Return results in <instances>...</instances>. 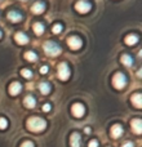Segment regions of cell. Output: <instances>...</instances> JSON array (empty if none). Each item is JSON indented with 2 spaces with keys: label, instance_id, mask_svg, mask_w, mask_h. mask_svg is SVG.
<instances>
[{
  "label": "cell",
  "instance_id": "obj_1",
  "mask_svg": "<svg viewBox=\"0 0 142 147\" xmlns=\"http://www.w3.org/2000/svg\"><path fill=\"white\" fill-rule=\"evenodd\" d=\"M27 127L30 130H32V132H43L44 129H45L47 127V123L44 119H41V117H36V116H32L28 119L27 121Z\"/></svg>",
  "mask_w": 142,
  "mask_h": 147
},
{
  "label": "cell",
  "instance_id": "obj_2",
  "mask_svg": "<svg viewBox=\"0 0 142 147\" xmlns=\"http://www.w3.org/2000/svg\"><path fill=\"white\" fill-rule=\"evenodd\" d=\"M43 48H44L45 54H48V56H51V57H56L61 53V48H60L56 43H53V41H47Z\"/></svg>",
  "mask_w": 142,
  "mask_h": 147
},
{
  "label": "cell",
  "instance_id": "obj_3",
  "mask_svg": "<svg viewBox=\"0 0 142 147\" xmlns=\"http://www.w3.org/2000/svg\"><path fill=\"white\" fill-rule=\"evenodd\" d=\"M112 84H114V86L116 89H123L125 85H127V79H125L124 74L122 72H118L114 75V78H112Z\"/></svg>",
  "mask_w": 142,
  "mask_h": 147
},
{
  "label": "cell",
  "instance_id": "obj_4",
  "mask_svg": "<svg viewBox=\"0 0 142 147\" xmlns=\"http://www.w3.org/2000/svg\"><path fill=\"white\" fill-rule=\"evenodd\" d=\"M70 76V69L69 66H67L65 62H62V63L58 65V78L61 79L62 81H66L67 79H69Z\"/></svg>",
  "mask_w": 142,
  "mask_h": 147
},
{
  "label": "cell",
  "instance_id": "obj_5",
  "mask_svg": "<svg viewBox=\"0 0 142 147\" xmlns=\"http://www.w3.org/2000/svg\"><path fill=\"white\" fill-rule=\"evenodd\" d=\"M75 9L81 14H85V13H88L91 10V4L88 1H85V0H80V1H78L75 4Z\"/></svg>",
  "mask_w": 142,
  "mask_h": 147
},
{
  "label": "cell",
  "instance_id": "obj_6",
  "mask_svg": "<svg viewBox=\"0 0 142 147\" xmlns=\"http://www.w3.org/2000/svg\"><path fill=\"white\" fill-rule=\"evenodd\" d=\"M71 111H72V115L76 117H81L84 114H85V109L81 103H74L72 107H71Z\"/></svg>",
  "mask_w": 142,
  "mask_h": 147
},
{
  "label": "cell",
  "instance_id": "obj_7",
  "mask_svg": "<svg viewBox=\"0 0 142 147\" xmlns=\"http://www.w3.org/2000/svg\"><path fill=\"white\" fill-rule=\"evenodd\" d=\"M67 45H69L71 49L76 51V49H79L81 47V40L78 36H71V38L67 39Z\"/></svg>",
  "mask_w": 142,
  "mask_h": 147
},
{
  "label": "cell",
  "instance_id": "obj_8",
  "mask_svg": "<svg viewBox=\"0 0 142 147\" xmlns=\"http://www.w3.org/2000/svg\"><path fill=\"white\" fill-rule=\"evenodd\" d=\"M7 18L13 23H17V22H21V21H22V16H21L18 12H16V10H10V12H8Z\"/></svg>",
  "mask_w": 142,
  "mask_h": 147
},
{
  "label": "cell",
  "instance_id": "obj_9",
  "mask_svg": "<svg viewBox=\"0 0 142 147\" xmlns=\"http://www.w3.org/2000/svg\"><path fill=\"white\" fill-rule=\"evenodd\" d=\"M21 90H22V85H21L20 83L14 81V83L10 84V86H9V93L12 94V96H17V94H20Z\"/></svg>",
  "mask_w": 142,
  "mask_h": 147
},
{
  "label": "cell",
  "instance_id": "obj_10",
  "mask_svg": "<svg viewBox=\"0 0 142 147\" xmlns=\"http://www.w3.org/2000/svg\"><path fill=\"white\" fill-rule=\"evenodd\" d=\"M31 10H32V13H35V14H41V13L45 10V5L41 1H36L35 4L31 7Z\"/></svg>",
  "mask_w": 142,
  "mask_h": 147
},
{
  "label": "cell",
  "instance_id": "obj_11",
  "mask_svg": "<svg viewBox=\"0 0 142 147\" xmlns=\"http://www.w3.org/2000/svg\"><path fill=\"white\" fill-rule=\"evenodd\" d=\"M14 39L17 41V44H20V45H26L28 43V38L23 32H17L14 35Z\"/></svg>",
  "mask_w": 142,
  "mask_h": 147
},
{
  "label": "cell",
  "instance_id": "obj_12",
  "mask_svg": "<svg viewBox=\"0 0 142 147\" xmlns=\"http://www.w3.org/2000/svg\"><path fill=\"white\" fill-rule=\"evenodd\" d=\"M111 134H112V137H114V138L120 137V136L123 134V127H122V125H119V124L112 125V127H111Z\"/></svg>",
  "mask_w": 142,
  "mask_h": 147
},
{
  "label": "cell",
  "instance_id": "obj_13",
  "mask_svg": "<svg viewBox=\"0 0 142 147\" xmlns=\"http://www.w3.org/2000/svg\"><path fill=\"white\" fill-rule=\"evenodd\" d=\"M70 142H71V147H80V134L74 132L72 134H71Z\"/></svg>",
  "mask_w": 142,
  "mask_h": 147
},
{
  "label": "cell",
  "instance_id": "obj_14",
  "mask_svg": "<svg viewBox=\"0 0 142 147\" xmlns=\"http://www.w3.org/2000/svg\"><path fill=\"white\" fill-rule=\"evenodd\" d=\"M132 128H133V130H135V133H137V134H141L142 133V121L140 119H135V120H132Z\"/></svg>",
  "mask_w": 142,
  "mask_h": 147
},
{
  "label": "cell",
  "instance_id": "obj_15",
  "mask_svg": "<svg viewBox=\"0 0 142 147\" xmlns=\"http://www.w3.org/2000/svg\"><path fill=\"white\" fill-rule=\"evenodd\" d=\"M23 103H25V106L27 107V109H34L36 105V101L32 96H27V97H25V99H23Z\"/></svg>",
  "mask_w": 142,
  "mask_h": 147
},
{
  "label": "cell",
  "instance_id": "obj_16",
  "mask_svg": "<svg viewBox=\"0 0 142 147\" xmlns=\"http://www.w3.org/2000/svg\"><path fill=\"white\" fill-rule=\"evenodd\" d=\"M132 103L135 105L137 109H141V106H142V96L140 93H136V94H133L132 96Z\"/></svg>",
  "mask_w": 142,
  "mask_h": 147
},
{
  "label": "cell",
  "instance_id": "obj_17",
  "mask_svg": "<svg viewBox=\"0 0 142 147\" xmlns=\"http://www.w3.org/2000/svg\"><path fill=\"white\" fill-rule=\"evenodd\" d=\"M32 30H34V32L36 34V35H43V32H44V25L43 23H40V22H35L34 23V26H32Z\"/></svg>",
  "mask_w": 142,
  "mask_h": 147
},
{
  "label": "cell",
  "instance_id": "obj_18",
  "mask_svg": "<svg viewBox=\"0 0 142 147\" xmlns=\"http://www.w3.org/2000/svg\"><path fill=\"white\" fill-rule=\"evenodd\" d=\"M120 61H122V63L124 65V66H127V67H129V66H132L133 65V59H132V57H131L129 54H123L122 58H120Z\"/></svg>",
  "mask_w": 142,
  "mask_h": 147
},
{
  "label": "cell",
  "instance_id": "obj_19",
  "mask_svg": "<svg viewBox=\"0 0 142 147\" xmlns=\"http://www.w3.org/2000/svg\"><path fill=\"white\" fill-rule=\"evenodd\" d=\"M124 41L127 45H135V44H137V41H138V36L137 35H128L127 38L124 39Z\"/></svg>",
  "mask_w": 142,
  "mask_h": 147
},
{
  "label": "cell",
  "instance_id": "obj_20",
  "mask_svg": "<svg viewBox=\"0 0 142 147\" xmlns=\"http://www.w3.org/2000/svg\"><path fill=\"white\" fill-rule=\"evenodd\" d=\"M39 89H40V92L43 94H48L49 92H51V85H49L48 83H45V81H41V83L39 84Z\"/></svg>",
  "mask_w": 142,
  "mask_h": 147
},
{
  "label": "cell",
  "instance_id": "obj_21",
  "mask_svg": "<svg viewBox=\"0 0 142 147\" xmlns=\"http://www.w3.org/2000/svg\"><path fill=\"white\" fill-rule=\"evenodd\" d=\"M25 58L27 59V61H30V62H35L36 59H38V56H36L34 52H26V53H25Z\"/></svg>",
  "mask_w": 142,
  "mask_h": 147
},
{
  "label": "cell",
  "instance_id": "obj_22",
  "mask_svg": "<svg viewBox=\"0 0 142 147\" xmlns=\"http://www.w3.org/2000/svg\"><path fill=\"white\" fill-rule=\"evenodd\" d=\"M21 75H22L23 78H26V79L32 78V72H31V70H28V69H22L21 70Z\"/></svg>",
  "mask_w": 142,
  "mask_h": 147
},
{
  "label": "cell",
  "instance_id": "obj_23",
  "mask_svg": "<svg viewBox=\"0 0 142 147\" xmlns=\"http://www.w3.org/2000/svg\"><path fill=\"white\" fill-rule=\"evenodd\" d=\"M52 30H53V34H60L62 31V26L57 23V25L53 26V28H52Z\"/></svg>",
  "mask_w": 142,
  "mask_h": 147
},
{
  "label": "cell",
  "instance_id": "obj_24",
  "mask_svg": "<svg viewBox=\"0 0 142 147\" xmlns=\"http://www.w3.org/2000/svg\"><path fill=\"white\" fill-rule=\"evenodd\" d=\"M8 125V121L4 119V117H0V129H5Z\"/></svg>",
  "mask_w": 142,
  "mask_h": 147
},
{
  "label": "cell",
  "instance_id": "obj_25",
  "mask_svg": "<svg viewBox=\"0 0 142 147\" xmlns=\"http://www.w3.org/2000/svg\"><path fill=\"white\" fill-rule=\"evenodd\" d=\"M21 147H35V146H34V143L31 141H26V142H23L21 145Z\"/></svg>",
  "mask_w": 142,
  "mask_h": 147
},
{
  "label": "cell",
  "instance_id": "obj_26",
  "mask_svg": "<svg viewBox=\"0 0 142 147\" xmlns=\"http://www.w3.org/2000/svg\"><path fill=\"white\" fill-rule=\"evenodd\" d=\"M51 109H52V106H51V105H49V103H45V105H44V106H43V111H44V112H48V111H51Z\"/></svg>",
  "mask_w": 142,
  "mask_h": 147
},
{
  "label": "cell",
  "instance_id": "obj_27",
  "mask_svg": "<svg viewBox=\"0 0 142 147\" xmlns=\"http://www.w3.org/2000/svg\"><path fill=\"white\" fill-rule=\"evenodd\" d=\"M88 147H98V142H97V141H91Z\"/></svg>",
  "mask_w": 142,
  "mask_h": 147
},
{
  "label": "cell",
  "instance_id": "obj_28",
  "mask_svg": "<svg viewBox=\"0 0 142 147\" xmlns=\"http://www.w3.org/2000/svg\"><path fill=\"white\" fill-rule=\"evenodd\" d=\"M40 72H41V74H47V72H48V66H43V67H41V69H40Z\"/></svg>",
  "mask_w": 142,
  "mask_h": 147
},
{
  "label": "cell",
  "instance_id": "obj_29",
  "mask_svg": "<svg viewBox=\"0 0 142 147\" xmlns=\"http://www.w3.org/2000/svg\"><path fill=\"white\" fill-rule=\"evenodd\" d=\"M123 147H133V143L132 142H127V143L123 145Z\"/></svg>",
  "mask_w": 142,
  "mask_h": 147
},
{
  "label": "cell",
  "instance_id": "obj_30",
  "mask_svg": "<svg viewBox=\"0 0 142 147\" xmlns=\"http://www.w3.org/2000/svg\"><path fill=\"white\" fill-rule=\"evenodd\" d=\"M84 132H85L87 134H89V133H91V128H88V127H87L85 129H84Z\"/></svg>",
  "mask_w": 142,
  "mask_h": 147
},
{
  "label": "cell",
  "instance_id": "obj_31",
  "mask_svg": "<svg viewBox=\"0 0 142 147\" xmlns=\"http://www.w3.org/2000/svg\"><path fill=\"white\" fill-rule=\"evenodd\" d=\"M0 39H1V31H0Z\"/></svg>",
  "mask_w": 142,
  "mask_h": 147
}]
</instances>
